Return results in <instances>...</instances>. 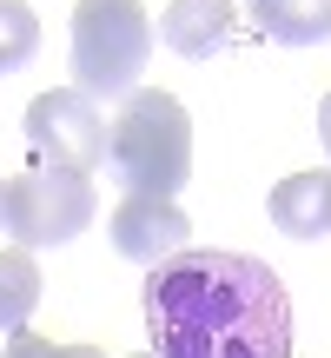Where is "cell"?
<instances>
[{
    "mask_svg": "<svg viewBox=\"0 0 331 358\" xmlns=\"http://www.w3.org/2000/svg\"><path fill=\"white\" fill-rule=\"evenodd\" d=\"M146 332L159 358H292V292L265 259L186 245L146 272Z\"/></svg>",
    "mask_w": 331,
    "mask_h": 358,
    "instance_id": "6da1fadb",
    "label": "cell"
},
{
    "mask_svg": "<svg viewBox=\"0 0 331 358\" xmlns=\"http://www.w3.org/2000/svg\"><path fill=\"white\" fill-rule=\"evenodd\" d=\"M106 173L126 192L172 199L192 179V120H186V106L159 87H133L119 120H113V133H106Z\"/></svg>",
    "mask_w": 331,
    "mask_h": 358,
    "instance_id": "7a4b0ae2",
    "label": "cell"
},
{
    "mask_svg": "<svg viewBox=\"0 0 331 358\" xmlns=\"http://www.w3.org/2000/svg\"><path fill=\"white\" fill-rule=\"evenodd\" d=\"M153 60V20L140 0H80L73 7V87L87 100H126Z\"/></svg>",
    "mask_w": 331,
    "mask_h": 358,
    "instance_id": "3957f363",
    "label": "cell"
},
{
    "mask_svg": "<svg viewBox=\"0 0 331 358\" xmlns=\"http://www.w3.org/2000/svg\"><path fill=\"white\" fill-rule=\"evenodd\" d=\"M93 179L73 166H34L0 186V226L13 232V245H66L93 226Z\"/></svg>",
    "mask_w": 331,
    "mask_h": 358,
    "instance_id": "277c9868",
    "label": "cell"
},
{
    "mask_svg": "<svg viewBox=\"0 0 331 358\" xmlns=\"http://www.w3.org/2000/svg\"><path fill=\"white\" fill-rule=\"evenodd\" d=\"M27 146H34L40 166H73L93 173L106 159V120L100 100H87L80 87H53L27 106Z\"/></svg>",
    "mask_w": 331,
    "mask_h": 358,
    "instance_id": "5b68a950",
    "label": "cell"
},
{
    "mask_svg": "<svg viewBox=\"0 0 331 358\" xmlns=\"http://www.w3.org/2000/svg\"><path fill=\"white\" fill-rule=\"evenodd\" d=\"M192 245V219L179 213L172 199H146V192H126L113 206V252L133 259V266H166L172 252Z\"/></svg>",
    "mask_w": 331,
    "mask_h": 358,
    "instance_id": "8992f818",
    "label": "cell"
},
{
    "mask_svg": "<svg viewBox=\"0 0 331 358\" xmlns=\"http://www.w3.org/2000/svg\"><path fill=\"white\" fill-rule=\"evenodd\" d=\"M232 0H172L159 13V40L179 53V60H212V53L232 47Z\"/></svg>",
    "mask_w": 331,
    "mask_h": 358,
    "instance_id": "52a82bcc",
    "label": "cell"
},
{
    "mask_svg": "<svg viewBox=\"0 0 331 358\" xmlns=\"http://www.w3.org/2000/svg\"><path fill=\"white\" fill-rule=\"evenodd\" d=\"M272 226L285 239H331V173H292L272 186Z\"/></svg>",
    "mask_w": 331,
    "mask_h": 358,
    "instance_id": "ba28073f",
    "label": "cell"
},
{
    "mask_svg": "<svg viewBox=\"0 0 331 358\" xmlns=\"http://www.w3.org/2000/svg\"><path fill=\"white\" fill-rule=\"evenodd\" d=\"M252 20L279 47H318L331 40V0H252Z\"/></svg>",
    "mask_w": 331,
    "mask_h": 358,
    "instance_id": "9c48e42d",
    "label": "cell"
},
{
    "mask_svg": "<svg viewBox=\"0 0 331 358\" xmlns=\"http://www.w3.org/2000/svg\"><path fill=\"white\" fill-rule=\"evenodd\" d=\"M40 306V266L27 245H7L0 252V332H20Z\"/></svg>",
    "mask_w": 331,
    "mask_h": 358,
    "instance_id": "30bf717a",
    "label": "cell"
},
{
    "mask_svg": "<svg viewBox=\"0 0 331 358\" xmlns=\"http://www.w3.org/2000/svg\"><path fill=\"white\" fill-rule=\"evenodd\" d=\"M40 47V20L27 0H0V73H13V66H27Z\"/></svg>",
    "mask_w": 331,
    "mask_h": 358,
    "instance_id": "8fae6325",
    "label": "cell"
},
{
    "mask_svg": "<svg viewBox=\"0 0 331 358\" xmlns=\"http://www.w3.org/2000/svg\"><path fill=\"white\" fill-rule=\"evenodd\" d=\"M0 358H53V338H40V332H7V345H0Z\"/></svg>",
    "mask_w": 331,
    "mask_h": 358,
    "instance_id": "7c38bea8",
    "label": "cell"
},
{
    "mask_svg": "<svg viewBox=\"0 0 331 358\" xmlns=\"http://www.w3.org/2000/svg\"><path fill=\"white\" fill-rule=\"evenodd\" d=\"M318 140H325V153H331V93L318 100Z\"/></svg>",
    "mask_w": 331,
    "mask_h": 358,
    "instance_id": "4fadbf2b",
    "label": "cell"
},
{
    "mask_svg": "<svg viewBox=\"0 0 331 358\" xmlns=\"http://www.w3.org/2000/svg\"><path fill=\"white\" fill-rule=\"evenodd\" d=\"M53 358H106V352H93V345H53Z\"/></svg>",
    "mask_w": 331,
    "mask_h": 358,
    "instance_id": "5bb4252c",
    "label": "cell"
},
{
    "mask_svg": "<svg viewBox=\"0 0 331 358\" xmlns=\"http://www.w3.org/2000/svg\"><path fill=\"white\" fill-rule=\"evenodd\" d=\"M140 358H159V352H140Z\"/></svg>",
    "mask_w": 331,
    "mask_h": 358,
    "instance_id": "9a60e30c",
    "label": "cell"
}]
</instances>
